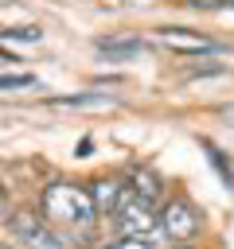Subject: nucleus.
Wrapping results in <instances>:
<instances>
[{"label":"nucleus","mask_w":234,"mask_h":249,"mask_svg":"<svg viewBox=\"0 0 234 249\" xmlns=\"http://www.w3.org/2000/svg\"><path fill=\"white\" fill-rule=\"evenodd\" d=\"M133 195L136 198H144V202H152L156 195H160V175L152 171V167H136V175H133Z\"/></svg>","instance_id":"obj_9"},{"label":"nucleus","mask_w":234,"mask_h":249,"mask_svg":"<svg viewBox=\"0 0 234 249\" xmlns=\"http://www.w3.org/2000/svg\"><path fill=\"white\" fill-rule=\"evenodd\" d=\"M86 191H90L94 214H113L117 202H121V195H125V183H121V179H98V183L86 187Z\"/></svg>","instance_id":"obj_5"},{"label":"nucleus","mask_w":234,"mask_h":249,"mask_svg":"<svg viewBox=\"0 0 234 249\" xmlns=\"http://www.w3.org/2000/svg\"><path fill=\"white\" fill-rule=\"evenodd\" d=\"M222 113H226V117H230V121H234V105H230V109H222Z\"/></svg>","instance_id":"obj_14"},{"label":"nucleus","mask_w":234,"mask_h":249,"mask_svg":"<svg viewBox=\"0 0 234 249\" xmlns=\"http://www.w3.org/2000/svg\"><path fill=\"white\" fill-rule=\"evenodd\" d=\"M109 249H152V245H148V237H121V241H113Z\"/></svg>","instance_id":"obj_13"},{"label":"nucleus","mask_w":234,"mask_h":249,"mask_svg":"<svg viewBox=\"0 0 234 249\" xmlns=\"http://www.w3.org/2000/svg\"><path fill=\"white\" fill-rule=\"evenodd\" d=\"M51 105H62V109H105L113 105L109 93H78V97H55Z\"/></svg>","instance_id":"obj_8"},{"label":"nucleus","mask_w":234,"mask_h":249,"mask_svg":"<svg viewBox=\"0 0 234 249\" xmlns=\"http://www.w3.org/2000/svg\"><path fill=\"white\" fill-rule=\"evenodd\" d=\"M176 249H191V245H176Z\"/></svg>","instance_id":"obj_15"},{"label":"nucleus","mask_w":234,"mask_h":249,"mask_svg":"<svg viewBox=\"0 0 234 249\" xmlns=\"http://www.w3.org/2000/svg\"><path fill=\"white\" fill-rule=\"evenodd\" d=\"M35 86V74H4L0 78V89H27Z\"/></svg>","instance_id":"obj_12"},{"label":"nucleus","mask_w":234,"mask_h":249,"mask_svg":"<svg viewBox=\"0 0 234 249\" xmlns=\"http://www.w3.org/2000/svg\"><path fill=\"white\" fill-rule=\"evenodd\" d=\"M98 51L109 54V58H133V54L144 51V43H140V39H101Z\"/></svg>","instance_id":"obj_7"},{"label":"nucleus","mask_w":234,"mask_h":249,"mask_svg":"<svg viewBox=\"0 0 234 249\" xmlns=\"http://www.w3.org/2000/svg\"><path fill=\"white\" fill-rule=\"evenodd\" d=\"M39 218L58 233H74V237H90L98 214H94V202H90V191L78 187V183H51L43 195H39Z\"/></svg>","instance_id":"obj_1"},{"label":"nucleus","mask_w":234,"mask_h":249,"mask_svg":"<svg viewBox=\"0 0 234 249\" xmlns=\"http://www.w3.org/2000/svg\"><path fill=\"white\" fill-rule=\"evenodd\" d=\"M156 226H164V233H168L172 241L187 245V241H195L199 230H203V210H199L191 198L176 195L172 202H164V214L156 218Z\"/></svg>","instance_id":"obj_2"},{"label":"nucleus","mask_w":234,"mask_h":249,"mask_svg":"<svg viewBox=\"0 0 234 249\" xmlns=\"http://www.w3.org/2000/svg\"><path fill=\"white\" fill-rule=\"evenodd\" d=\"M160 43L164 47H172V51H218V43H211V39H203V35H187L183 27H164L160 31Z\"/></svg>","instance_id":"obj_6"},{"label":"nucleus","mask_w":234,"mask_h":249,"mask_svg":"<svg viewBox=\"0 0 234 249\" xmlns=\"http://www.w3.org/2000/svg\"><path fill=\"white\" fill-rule=\"evenodd\" d=\"M113 226H117L121 237H148L156 230V210H152V202H144V198L125 191L117 210H113Z\"/></svg>","instance_id":"obj_3"},{"label":"nucleus","mask_w":234,"mask_h":249,"mask_svg":"<svg viewBox=\"0 0 234 249\" xmlns=\"http://www.w3.org/2000/svg\"><path fill=\"white\" fill-rule=\"evenodd\" d=\"M203 148H207V152H211V163H214V167H218V171H222V179H226V187H230V191H234V171H230V167H226V160H222V152H218V148H214V144H211V140H203Z\"/></svg>","instance_id":"obj_10"},{"label":"nucleus","mask_w":234,"mask_h":249,"mask_svg":"<svg viewBox=\"0 0 234 249\" xmlns=\"http://www.w3.org/2000/svg\"><path fill=\"white\" fill-rule=\"evenodd\" d=\"M8 230H12L16 249H62V237H58V233L39 218V214H31V210L12 214Z\"/></svg>","instance_id":"obj_4"},{"label":"nucleus","mask_w":234,"mask_h":249,"mask_svg":"<svg viewBox=\"0 0 234 249\" xmlns=\"http://www.w3.org/2000/svg\"><path fill=\"white\" fill-rule=\"evenodd\" d=\"M0 35H4V39H23V43H35V39H39V27H31V23H27V27H0Z\"/></svg>","instance_id":"obj_11"},{"label":"nucleus","mask_w":234,"mask_h":249,"mask_svg":"<svg viewBox=\"0 0 234 249\" xmlns=\"http://www.w3.org/2000/svg\"><path fill=\"white\" fill-rule=\"evenodd\" d=\"M0 198H4V187H0Z\"/></svg>","instance_id":"obj_16"}]
</instances>
